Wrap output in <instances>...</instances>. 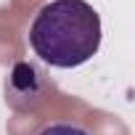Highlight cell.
Listing matches in <instances>:
<instances>
[{"instance_id": "6da1fadb", "label": "cell", "mask_w": 135, "mask_h": 135, "mask_svg": "<svg viewBox=\"0 0 135 135\" xmlns=\"http://www.w3.org/2000/svg\"><path fill=\"white\" fill-rule=\"evenodd\" d=\"M29 45L56 69H77L101 48V16L85 0H50L29 27Z\"/></svg>"}, {"instance_id": "7a4b0ae2", "label": "cell", "mask_w": 135, "mask_h": 135, "mask_svg": "<svg viewBox=\"0 0 135 135\" xmlns=\"http://www.w3.org/2000/svg\"><path fill=\"white\" fill-rule=\"evenodd\" d=\"M40 135H90L88 130H82V127H77V124H48Z\"/></svg>"}]
</instances>
